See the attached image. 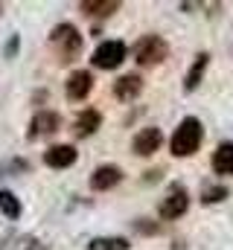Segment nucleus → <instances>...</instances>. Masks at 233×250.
<instances>
[{
  "instance_id": "13",
  "label": "nucleus",
  "mask_w": 233,
  "mask_h": 250,
  "mask_svg": "<svg viewBox=\"0 0 233 250\" xmlns=\"http://www.w3.org/2000/svg\"><path fill=\"white\" fill-rule=\"evenodd\" d=\"M99 125H102V114L93 111V108H85V111L79 114V120H76V134H79V137H91Z\"/></svg>"
},
{
  "instance_id": "15",
  "label": "nucleus",
  "mask_w": 233,
  "mask_h": 250,
  "mask_svg": "<svg viewBox=\"0 0 233 250\" xmlns=\"http://www.w3.org/2000/svg\"><path fill=\"white\" fill-rule=\"evenodd\" d=\"M207 64H210V56H207V53H198V56H195V64H192V67H189V73H186L184 90H195V87L201 84V76H204Z\"/></svg>"
},
{
  "instance_id": "16",
  "label": "nucleus",
  "mask_w": 233,
  "mask_h": 250,
  "mask_svg": "<svg viewBox=\"0 0 233 250\" xmlns=\"http://www.w3.org/2000/svg\"><path fill=\"white\" fill-rule=\"evenodd\" d=\"M128 239H122V236H102V239H93L88 250H128Z\"/></svg>"
},
{
  "instance_id": "18",
  "label": "nucleus",
  "mask_w": 233,
  "mask_h": 250,
  "mask_svg": "<svg viewBox=\"0 0 233 250\" xmlns=\"http://www.w3.org/2000/svg\"><path fill=\"white\" fill-rule=\"evenodd\" d=\"M225 198H228V189L225 187H204V192H201V201L204 204H219Z\"/></svg>"
},
{
  "instance_id": "3",
  "label": "nucleus",
  "mask_w": 233,
  "mask_h": 250,
  "mask_svg": "<svg viewBox=\"0 0 233 250\" xmlns=\"http://www.w3.org/2000/svg\"><path fill=\"white\" fill-rule=\"evenodd\" d=\"M169 56V44L161 38V35H146L134 44V62L143 64V67H155Z\"/></svg>"
},
{
  "instance_id": "19",
  "label": "nucleus",
  "mask_w": 233,
  "mask_h": 250,
  "mask_svg": "<svg viewBox=\"0 0 233 250\" xmlns=\"http://www.w3.org/2000/svg\"><path fill=\"white\" fill-rule=\"evenodd\" d=\"M15 50H18V35L6 44V59H12V56H15Z\"/></svg>"
},
{
  "instance_id": "2",
  "label": "nucleus",
  "mask_w": 233,
  "mask_h": 250,
  "mask_svg": "<svg viewBox=\"0 0 233 250\" xmlns=\"http://www.w3.org/2000/svg\"><path fill=\"white\" fill-rule=\"evenodd\" d=\"M50 44L58 50V59L61 62H73L79 53H82V35L73 23H58L50 32Z\"/></svg>"
},
{
  "instance_id": "1",
  "label": "nucleus",
  "mask_w": 233,
  "mask_h": 250,
  "mask_svg": "<svg viewBox=\"0 0 233 250\" xmlns=\"http://www.w3.org/2000/svg\"><path fill=\"white\" fill-rule=\"evenodd\" d=\"M201 140H204L201 120L186 117V120H181V125L175 128L172 140H169V148H172L175 157H189V154H195L201 148Z\"/></svg>"
},
{
  "instance_id": "9",
  "label": "nucleus",
  "mask_w": 233,
  "mask_h": 250,
  "mask_svg": "<svg viewBox=\"0 0 233 250\" xmlns=\"http://www.w3.org/2000/svg\"><path fill=\"white\" fill-rule=\"evenodd\" d=\"M64 90H67V99L79 102V99H85V96L93 90V76H91L88 70H76V73H70Z\"/></svg>"
},
{
  "instance_id": "6",
  "label": "nucleus",
  "mask_w": 233,
  "mask_h": 250,
  "mask_svg": "<svg viewBox=\"0 0 233 250\" xmlns=\"http://www.w3.org/2000/svg\"><path fill=\"white\" fill-rule=\"evenodd\" d=\"M161 143H163L161 128L149 125V128H140V131L134 134V140H131V151L140 154V157H149V154H155V151L161 148Z\"/></svg>"
},
{
  "instance_id": "8",
  "label": "nucleus",
  "mask_w": 233,
  "mask_h": 250,
  "mask_svg": "<svg viewBox=\"0 0 233 250\" xmlns=\"http://www.w3.org/2000/svg\"><path fill=\"white\" fill-rule=\"evenodd\" d=\"M76 148L73 146H67V143H58V146H50L47 151H44V163L50 166V169H67V166H73L76 163Z\"/></svg>"
},
{
  "instance_id": "20",
  "label": "nucleus",
  "mask_w": 233,
  "mask_h": 250,
  "mask_svg": "<svg viewBox=\"0 0 233 250\" xmlns=\"http://www.w3.org/2000/svg\"><path fill=\"white\" fill-rule=\"evenodd\" d=\"M0 12H3V6H0Z\"/></svg>"
},
{
  "instance_id": "10",
  "label": "nucleus",
  "mask_w": 233,
  "mask_h": 250,
  "mask_svg": "<svg viewBox=\"0 0 233 250\" xmlns=\"http://www.w3.org/2000/svg\"><path fill=\"white\" fill-rule=\"evenodd\" d=\"M140 90H143V79H140L137 73H125V76H119V79L114 82V96L116 99H122V102L137 99Z\"/></svg>"
},
{
  "instance_id": "12",
  "label": "nucleus",
  "mask_w": 233,
  "mask_h": 250,
  "mask_svg": "<svg viewBox=\"0 0 233 250\" xmlns=\"http://www.w3.org/2000/svg\"><path fill=\"white\" fill-rule=\"evenodd\" d=\"M213 172L216 175H233V143H222L213 151Z\"/></svg>"
},
{
  "instance_id": "17",
  "label": "nucleus",
  "mask_w": 233,
  "mask_h": 250,
  "mask_svg": "<svg viewBox=\"0 0 233 250\" xmlns=\"http://www.w3.org/2000/svg\"><path fill=\"white\" fill-rule=\"evenodd\" d=\"M0 212L6 218H18L21 215V201L9 192V189H0Z\"/></svg>"
},
{
  "instance_id": "11",
  "label": "nucleus",
  "mask_w": 233,
  "mask_h": 250,
  "mask_svg": "<svg viewBox=\"0 0 233 250\" xmlns=\"http://www.w3.org/2000/svg\"><path fill=\"white\" fill-rule=\"evenodd\" d=\"M119 181H122V172H119V166L105 163V166H99V169L91 175V189H96V192H105V189L116 187Z\"/></svg>"
},
{
  "instance_id": "4",
  "label": "nucleus",
  "mask_w": 233,
  "mask_h": 250,
  "mask_svg": "<svg viewBox=\"0 0 233 250\" xmlns=\"http://www.w3.org/2000/svg\"><path fill=\"white\" fill-rule=\"evenodd\" d=\"M125 44L122 41H102L96 50H93V67H99V70H114L119 64L125 62Z\"/></svg>"
},
{
  "instance_id": "14",
  "label": "nucleus",
  "mask_w": 233,
  "mask_h": 250,
  "mask_svg": "<svg viewBox=\"0 0 233 250\" xmlns=\"http://www.w3.org/2000/svg\"><path fill=\"white\" fill-rule=\"evenodd\" d=\"M82 12L85 15H93V18H108L119 12V0H85L82 3Z\"/></svg>"
},
{
  "instance_id": "5",
  "label": "nucleus",
  "mask_w": 233,
  "mask_h": 250,
  "mask_svg": "<svg viewBox=\"0 0 233 250\" xmlns=\"http://www.w3.org/2000/svg\"><path fill=\"white\" fill-rule=\"evenodd\" d=\"M186 209H189V192H186L184 187H172L169 195L161 201V218H166V221L181 218Z\"/></svg>"
},
{
  "instance_id": "7",
  "label": "nucleus",
  "mask_w": 233,
  "mask_h": 250,
  "mask_svg": "<svg viewBox=\"0 0 233 250\" xmlns=\"http://www.w3.org/2000/svg\"><path fill=\"white\" fill-rule=\"evenodd\" d=\"M58 125H61V117L56 111H38L29 123V140H38V137H47V134H56Z\"/></svg>"
}]
</instances>
